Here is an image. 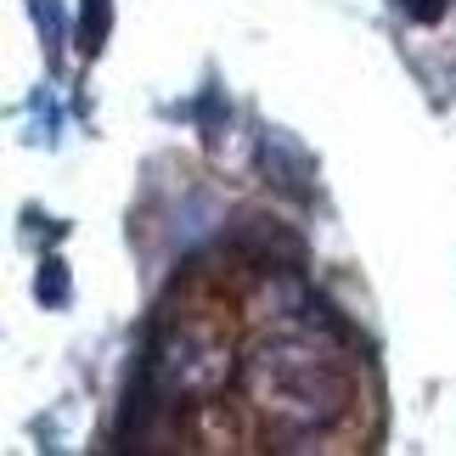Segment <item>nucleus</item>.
Segmentation results:
<instances>
[{"mask_svg": "<svg viewBox=\"0 0 456 456\" xmlns=\"http://www.w3.org/2000/svg\"><path fill=\"white\" fill-rule=\"evenodd\" d=\"M406 6H411L417 17H440V12H445V0H406Z\"/></svg>", "mask_w": 456, "mask_h": 456, "instance_id": "nucleus-1", "label": "nucleus"}]
</instances>
